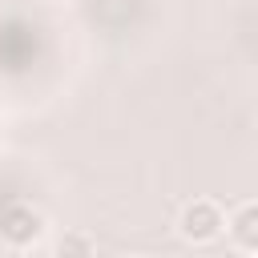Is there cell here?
Wrapping results in <instances>:
<instances>
[{
	"mask_svg": "<svg viewBox=\"0 0 258 258\" xmlns=\"http://www.w3.org/2000/svg\"><path fill=\"white\" fill-rule=\"evenodd\" d=\"M226 234L242 254H258V202H242L226 218Z\"/></svg>",
	"mask_w": 258,
	"mask_h": 258,
	"instance_id": "cell-3",
	"label": "cell"
},
{
	"mask_svg": "<svg viewBox=\"0 0 258 258\" xmlns=\"http://www.w3.org/2000/svg\"><path fill=\"white\" fill-rule=\"evenodd\" d=\"M242 258H258V254H242Z\"/></svg>",
	"mask_w": 258,
	"mask_h": 258,
	"instance_id": "cell-6",
	"label": "cell"
},
{
	"mask_svg": "<svg viewBox=\"0 0 258 258\" xmlns=\"http://www.w3.org/2000/svg\"><path fill=\"white\" fill-rule=\"evenodd\" d=\"M129 258H145V254H129Z\"/></svg>",
	"mask_w": 258,
	"mask_h": 258,
	"instance_id": "cell-5",
	"label": "cell"
},
{
	"mask_svg": "<svg viewBox=\"0 0 258 258\" xmlns=\"http://www.w3.org/2000/svg\"><path fill=\"white\" fill-rule=\"evenodd\" d=\"M177 234L189 242V246H210L226 234V214L214 198H194L181 206L177 214Z\"/></svg>",
	"mask_w": 258,
	"mask_h": 258,
	"instance_id": "cell-1",
	"label": "cell"
},
{
	"mask_svg": "<svg viewBox=\"0 0 258 258\" xmlns=\"http://www.w3.org/2000/svg\"><path fill=\"white\" fill-rule=\"evenodd\" d=\"M44 214L24 206V202H12L8 210H0V242L8 250H32L40 238H44Z\"/></svg>",
	"mask_w": 258,
	"mask_h": 258,
	"instance_id": "cell-2",
	"label": "cell"
},
{
	"mask_svg": "<svg viewBox=\"0 0 258 258\" xmlns=\"http://www.w3.org/2000/svg\"><path fill=\"white\" fill-rule=\"evenodd\" d=\"M52 258H97V242L89 230H64L52 242Z\"/></svg>",
	"mask_w": 258,
	"mask_h": 258,
	"instance_id": "cell-4",
	"label": "cell"
}]
</instances>
